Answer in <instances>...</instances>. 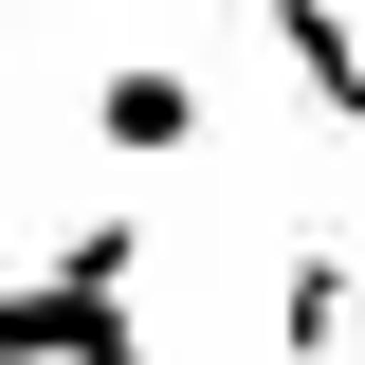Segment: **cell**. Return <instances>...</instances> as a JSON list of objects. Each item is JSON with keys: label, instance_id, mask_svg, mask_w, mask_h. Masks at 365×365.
<instances>
[{"label": "cell", "instance_id": "1", "mask_svg": "<svg viewBox=\"0 0 365 365\" xmlns=\"http://www.w3.org/2000/svg\"><path fill=\"white\" fill-rule=\"evenodd\" d=\"M128 274H146V237H128V220H91L55 274H19V292H0V365H146Z\"/></svg>", "mask_w": 365, "mask_h": 365}, {"label": "cell", "instance_id": "2", "mask_svg": "<svg viewBox=\"0 0 365 365\" xmlns=\"http://www.w3.org/2000/svg\"><path fill=\"white\" fill-rule=\"evenodd\" d=\"M201 128H220V110H201L182 55H110V73H91V146H110V165H182Z\"/></svg>", "mask_w": 365, "mask_h": 365}, {"label": "cell", "instance_id": "3", "mask_svg": "<svg viewBox=\"0 0 365 365\" xmlns=\"http://www.w3.org/2000/svg\"><path fill=\"white\" fill-rule=\"evenodd\" d=\"M274 55H292V91H311L329 128H365V37H347V0H256Z\"/></svg>", "mask_w": 365, "mask_h": 365}]
</instances>
